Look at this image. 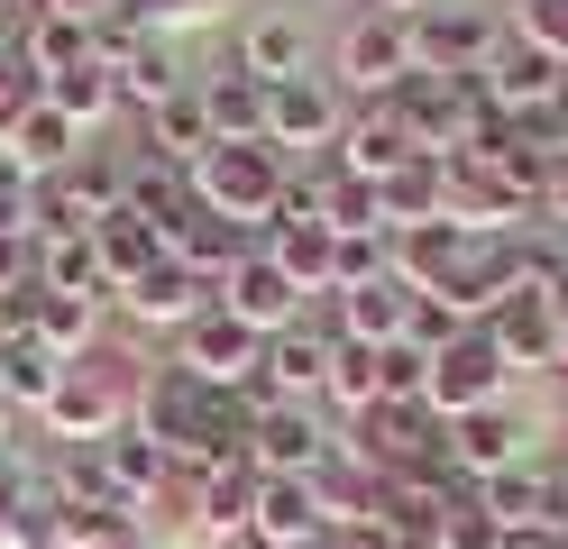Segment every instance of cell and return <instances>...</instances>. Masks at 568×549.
<instances>
[{
	"label": "cell",
	"mask_w": 568,
	"mask_h": 549,
	"mask_svg": "<svg viewBox=\"0 0 568 549\" xmlns=\"http://www.w3.org/2000/svg\"><path fill=\"white\" fill-rule=\"evenodd\" d=\"M404 37H413V73H440V83H468V73H486L495 64V47H505V19L495 10H477V0H432L422 19H404Z\"/></svg>",
	"instance_id": "1"
},
{
	"label": "cell",
	"mask_w": 568,
	"mask_h": 549,
	"mask_svg": "<svg viewBox=\"0 0 568 549\" xmlns=\"http://www.w3.org/2000/svg\"><path fill=\"white\" fill-rule=\"evenodd\" d=\"M193 202L211 220H239V230L266 238V220L284 202V156L275 146H211V156L193 165Z\"/></svg>",
	"instance_id": "2"
},
{
	"label": "cell",
	"mask_w": 568,
	"mask_h": 549,
	"mask_svg": "<svg viewBox=\"0 0 568 549\" xmlns=\"http://www.w3.org/2000/svg\"><path fill=\"white\" fill-rule=\"evenodd\" d=\"M505 376H514V366L495 357L486 329H458V339L432 357V385H422V403H432L440 421H468V413H486V403H505Z\"/></svg>",
	"instance_id": "3"
},
{
	"label": "cell",
	"mask_w": 568,
	"mask_h": 549,
	"mask_svg": "<svg viewBox=\"0 0 568 549\" xmlns=\"http://www.w3.org/2000/svg\"><path fill=\"white\" fill-rule=\"evenodd\" d=\"M174 366L184 376H202L211 394H239V385H257V366H266V339L247 321H230L221 303H211L193 329H184V348H174Z\"/></svg>",
	"instance_id": "4"
},
{
	"label": "cell",
	"mask_w": 568,
	"mask_h": 549,
	"mask_svg": "<svg viewBox=\"0 0 568 549\" xmlns=\"http://www.w3.org/2000/svg\"><path fill=\"white\" fill-rule=\"evenodd\" d=\"M339 449H331V430L312 403H266L257 430H247V467L257 476H322Z\"/></svg>",
	"instance_id": "5"
},
{
	"label": "cell",
	"mask_w": 568,
	"mask_h": 549,
	"mask_svg": "<svg viewBox=\"0 0 568 549\" xmlns=\"http://www.w3.org/2000/svg\"><path fill=\"white\" fill-rule=\"evenodd\" d=\"M404 73H413V37H404V19H385V10L348 19V37H339V83H348V92L395 101Z\"/></svg>",
	"instance_id": "6"
},
{
	"label": "cell",
	"mask_w": 568,
	"mask_h": 549,
	"mask_svg": "<svg viewBox=\"0 0 568 549\" xmlns=\"http://www.w3.org/2000/svg\"><path fill=\"white\" fill-rule=\"evenodd\" d=\"M331 165H339L348 183H395V174L413 165V138H404V120H395V101L348 110L339 138H331Z\"/></svg>",
	"instance_id": "7"
},
{
	"label": "cell",
	"mask_w": 568,
	"mask_h": 549,
	"mask_svg": "<svg viewBox=\"0 0 568 549\" xmlns=\"http://www.w3.org/2000/svg\"><path fill=\"white\" fill-rule=\"evenodd\" d=\"M211 303H221L230 321H247L257 339H275V329H294V321H303V293L284 284V266H275L266 247H257V256H239V266L211 284Z\"/></svg>",
	"instance_id": "8"
},
{
	"label": "cell",
	"mask_w": 568,
	"mask_h": 549,
	"mask_svg": "<svg viewBox=\"0 0 568 549\" xmlns=\"http://www.w3.org/2000/svg\"><path fill=\"white\" fill-rule=\"evenodd\" d=\"M339 120H348V110L331 101L322 73H303V83H275V92H266V146H275V156H294V146H303V156H331Z\"/></svg>",
	"instance_id": "9"
},
{
	"label": "cell",
	"mask_w": 568,
	"mask_h": 549,
	"mask_svg": "<svg viewBox=\"0 0 568 549\" xmlns=\"http://www.w3.org/2000/svg\"><path fill=\"white\" fill-rule=\"evenodd\" d=\"M477 92L505 110V120H541V110L568 92V64H550L541 47H523V37H505V47H495V64L477 73Z\"/></svg>",
	"instance_id": "10"
},
{
	"label": "cell",
	"mask_w": 568,
	"mask_h": 549,
	"mask_svg": "<svg viewBox=\"0 0 568 549\" xmlns=\"http://www.w3.org/2000/svg\"><path fill=\"white\" fill-rule=\"evenodd\" d=\"M202 413H211V385L184 376V366H156L148 394H138V430H148L165 458H184L193 439H202Z\"/></svg>",
	"instance_id": "11"
},
{
	"label": "cell",
	"mask_w": 568,
	"mask_h": 549,
	"mask_svg": "<svg viewBox=\"0 0 568 549\" xmlns=\"http://www.w3.org/2000/svg\"><path fill=\"white\" fill-rule=\"evenodd\" d=\"M38 421H47V439H64V449H101L111 430H129L120 421V376H83V366H74Z\"/></svg>",
	"instance_id": "12"
},
{
	"label": "cell",
	"mask_w": 568,
	"mask_h": 549,
	"mask_svg": "<svg viewBox=\"0 0 568 549\" xmlns=\"http://www.w3.org/2000/svg\"><path fill=\"white\" fill-rule=\"evenodd\" d=\"M331 357H339V329H331V321H294V329H275V339H266V385H275V403L322 394V385H331Z\"/></svg>",
	"instance_id": "13"
},
{
	"label": "cell",
	"mask_w": 568,
	"mask_h": 549,
	"mask_svg": "<svg viewBox=\"0 0 568 549\" xmlns=\"http://www.w3.org/2000/svg\"><path fill=\"white\" fill-rule=\"evenodd\" d=\"M322 495H312V476H257V512H247V540L257 549H303L322 540Z\"/></svg>",
	"instance_id": "14"
},
{
	"label": "cell",
	"mask_w": 568,
	"mask_h": 549,
	"mask_svg": "<svg viewBox=\"0 0 568 549\" xmlns=\"http://www.w3.org/2000/svg\"><path fill=\"white\" fill-rule=\"evenodd\" d=\"M120 312L148 321V329H193V321L211 312V284H202L193 266H174V256H156V266L120 293Z\"/></svg>",
	"instance_id": "15"
},
{
	"label": "cell",
	"mask_w": 568,
	"mask_h": 549,
	"mask_svg": "<svg viewBox=\"0 0 568 549\" xmlns=\"http://www.w3.org/2000/svg\"><path fill=\"white\" fill-rule=\"evenodd\" d=\"M239 73H247V83H303V73H312V37H303V19H284V10H266V19H247L239 28V55H230Z\"/></svg>",
	"instance_id": "16"
},
{
	"label": "cell",
	"mask_w": 568,
	"mask_h": 549,
	"mask_svg": "<svg viewBox=\"0 0 568 549\" xmlns=\"http://www.w3.org/2000/svg\"><path fill=\"white\" fill-rule=\"evenodd\" d=\"M165 256H174V266H193L202 284H221L239 256H257V230H239V220H211V211H184V220L165 230Z\"/></svg>",
	"instance_id": "17"
},
{
	"label": "cell",
	"mask_w": 568,
	"mask_h": 549,
	"mask_svg": "<svg viewBox=\"0 0 568 549\" xmlns=\"http://www.w3.org/2000/svg\"><path fill=\"white\" fill-rule=\"evenodd\" d=\"M486 339H495L505 366H559V303L550 293H514V303L486 321Z\"/></svg>",
	"instance_id": "18"
},
{
	"label": "cell",
	"mask_w": 568,
	"mask_h": 549,
	"mask_svg": "<svg viewBox=\"0 0 568 549\" xmlns=\"http://www.w3.org/2000/svg\"><path fill=\"white\" fill-rule=\"evenodd\" d=\"M449 467L458 476H505V467H523V421L505 413V403H486V413H468V421H449Z\"/></svg>",
	"instance_id": "19"
},
{
	"label": "cell",
	"mask_w": 568,
	"mask_h": 549,
	"mask_svg": "<svg viewBox=\"0 0 568 549\" xmlns=\"http://www.w3.org/2000/svg\"><path fill=\"white\" fill-rule=\"evenodd\" d=\"M404 312H413V293L385 275V284H358V293H331V329L348 348H395L404 339Z\"/></svg>",
	"instance_id": "20"
},
{
	"label": "cell",
	"mask_w": 568,
	"mask_h": 549,
	"mask_svg": "<svg viewBox=\"0 0 568 549\" xmlns=\"http://www.w3.org/2000/svg\"><path fill=\"white\" fill-rule=\"evenodd\" d=\"M202 110H211V138L221 146H266V83H247L239 64H221V73H202Z\"/></svg>",
	"instance_id": "21"
},
{
	"label": "cell",
	"mask_w": 568,
	"mask_h": 549,
	"mask_svg": "<svg viewBox=\"0 0 568 549\" xmlns=\"http://www.w3.org/2000/svg\"><path fill=\"white\" fill-rule=\"evenodd\" d=\"M486 512H495L505 531H568L550 467H505V476H486Z\"/></svg>",
	"instance_id": "22"
},
{
	"label": "cell",
	"mask_w": 568,
	"mask_h": 549,
	"mask_svg": "<svg viewBox=\"0 0 568 549\" xmlns=\"http://www.w3.org/2000/svg\"><path fill=\"white\" fill-rule=\"evenodd\" d=\"M211 146H221V138H211V110H202V92H193V83L174 92V101H156V110H148V156H156V165H184V174H193Z\"/></svg>",
	"instance_id": "23"
},
{
	"label": "cell",
	"mask_w": 568,
	"mask_h": 549,
	"mask_svg": "<svg viewBox=\"0 0 568 549\" xmlns=\"http://www.w3.org/2000/svg\"><path fill=\"white\" fill-rule=\"evenodd\" d=\"M74 156H83V129L64 120V110H47V101H28V110H19V129H10V165L47 183V174H64Z\"/></svg>",
	"instance_id": "24"
},
{
	"label": "cell",
	"mask_w": 568,
	"mask_h": 549,
	"mask_svg": "<svg viewBox=\"0 0 568 549\" xmlns=\"http://www.w3.org/2000/svg\"><path fill=\"white\" fill-rule=\"evenodd\" d=\"M19 64L38 73V92L55 83V73H74V64H92V28L83 19H64V10H38L19 28Z\"/></svg>",
	"instance_id": "25"
},
{
	"label": "cell",
	"mask_w": 568,
	"mask_h": 549,
	"mask_svg": "<svg viewBox=\"0 0 568 549\" xmlns=\"http://www.w3.org/2000/svg\"><path fill=\"white\" fill-rule=\"evenodd\" d=\"M101 467H111V495L138 512V504H148L156 486H174V458L156 449V439L148 430H111V439H101Z\"/></svg>",
	"instance_id": "26"
},
{
	"label": "cell",
	"mask_w": 568,
	"mask_h": 549,
	"mask_svg": "<svg viewBox=\"0 0 568 549\" xmlns=\"http://www.w3.org/2000/svg\"><path fill=\"white\" fill-rule=\"evenodd\" d=\"M376 211H385V238L395 230H422V220H449V183L432 156H413L395 183H376Z\"/></svg>",
	"instance_id": "27"
},
{
	"label": "cell",
	"mask_w": 568,
	"mask_h": 549,
	"mask_svg": "<svg viewBox=\"0 0 568 549\" xmlns=\"http://www.w3.org/2000/svg\"><path fill=\"white\" fill-rule=\"evenodd\" d=\"M92 256H101V284H111V293H129V284L165 256V238L148 230V220H129V211H120V220H101V230H92Z\"/></svg>",
	"instance_id": "28"
},
{
	"label": "cell",
	"mask_w": 568,
	"mask_h": 549,
	"mask_svg": "<svg viewBox=\"0 0 568 549\" xmlns=\"http://www.w3.org/2000/svg\"><path fill=\"white\" fill-rule=\"evenodd\" d=\"M257 247L284 266V284H294L303 303H312V293H331V230H322V220H303V230H266Z\"/></svg>",
	"instance_id": "29"
},
{
	"label": "cell",
	"mask_w": 568,
	"mask_h": 549,
	"mask_svg": "<svg viewBox=\"0 0 568 549\" xmlns=\"http://www.w3.org/2000/svg\"><path fill=\"white\" fill-rule=\"evenodd\" d=\"M64 376H74V366H64V357H47L38 339H19V348H0V403H10V413H19V403H28V413H47V403H55V385Z\"/></svg>",
	"instance_id": "30"
},
{
	"label": "cell",
	"mask_w": 568,
	"mask_h": 549,
	"mask_svg": "<svg viewBox=\"0 0 568 549\" xmlns=\"http://www.w3.org/2000/svg\"><path fill=\"white\" fill-rule=\"evenodd\" d=\"M247 512H257V467H211L202 486H193V522L202 531H247Z\"/></svg>",
	"instance_id": "31"
},
{
	"label": "cell",
	"mask_w": 568,
	"mask_h": 549,
	"mask_svg": "<svg viewBox=\"0 0 568 549\" xmlns=\"http://www.w3.org/2000/svg\"><path fill=\"white\" fill-rule=\"evenodd\" d=\"M92 329H101V303H74V293H47V284H38V329H28V339H38L47 357L74 366V357L92 348Z\"/></svg>",
	"instance_id": "32"
},
{
	"label": "cell",
	"mask_w": 568,
	"mask_h": 549,
	"mask_svg": "<svg viewBox=\"0 0 568 549\" xmlns=\"http://www.w3.org/2000/svg\"><path fill=\"white\" fill-rule=\"evenodd\" d=\"M38 284L47 293H74V303H101V256H92V238H38Z\"/></svg>",
	"instance_id": "33"
},
{
	"label": "cell",
	"mask_w": 568,
	"mask_h": 549,
	"mask_svg": "<svg viewBox=\"0 0 568 549\" xmlns=\"http://www.w3.org/2000/svg\"><path fill=\"white\" fill-rule=\"evenodd\" d=\"M10 549H74L55 486H10Z\"/></svg>",
	"instance_id": "34"
},
{
	"label": "cell",
	"mask_w": 568,
	"mask_h": 549,
	"mask_svg": "<svg viewBox=\"0 0 568 549\" xmlns=\"http://www.w3.org/2000/svg\"><path fill=\"white\" fill-rule=\"evenodd\" d=\"M322 394L339 403L348 421H367L376 403H385V366H376V348H348V339H339V357H331V385H322Z\"/></svg>",
	"instance_id": "35"
},
{
	"label": "cell",
	"mask_w": 568,
	"mask_h": 549,
	"mask_svg": "<svg viewBox=\"0 0 568 549\" xmlns=\"http://www.w3.org/2000/svg\"><path fill=\"white\" fill-rule=\"evenodd\" d=\"M38 101H47V110H64L74 129H92V120H111V110H120V92H111V73H101V64H74V73H55V83H47Z\"/></svg>",
	"instance_id": "36"
},
{
	"label": "cell",
	"mask_w": 568,
	"mask_h": 549,
	"mask_svg": "<svg viewBox=\"0 0 568 549\" xmlns=\"http://www.w3.org/2000/svg\"><path fill=\"white\" fill-rule=\"evenodd\" d=\"M432 549H505V522L486 512V486L458 495V504L440 512V540H432Z\"/></svg>",
	"instance_id": "37"
},
{
	"label": "cell",
	"mask_w": 568,
	"mask_h": 549,
	"mask_svg": "<svg viewBox=\"0 0 568 549\" xmlns=\"http://www.w3.org/2000/svg\"><path fill=\"white\" fill-rule=\"evenodd\" d=\"M331 238H385L376 183H348V174H331Z\"/></svg>",
	"instance_id": "38"
},
{
	"label": "cell",
	"mask_w": 568,
	"mask_h": 549,
	"mask_svg": "<svg viewBox=\"0 0 568 549\" xmlns=\"http://www.w3.org/2000/svg\"><path fill=\"white\" fill-rule=\"evenodd\" d=\"M0 238H47V220H38V174H19V165H0Z\"/></svg>",
	"instance_id": "39"
},
{
	"label": "cell",
	"mask_w": 568,
	"mask_h": 549,
	"mask_svg": "<svg viewBox=\"0 0 568 549\" xmlns=\"http://www.w3.org/2000/svg\"><path fill=\"white\" fill-rule=\"evenodd\" d=\"M458 329H468V321H458L449 303H432V293H413V312H404V348H422V357H440V348L458 339Z\"/></svg>",
	"instance_id": "40"
},
{
	"label": "cell",
	"mask_w": 568,
	"mask_h": 549,
	"mask_svg": "<svg viewBox=\"0 0 568 549\" xmlns=\"http://www.w3.org/2000/svg\"><path fill=\"white\" fill-rule=\"evenodd\" d=\"M514 37H523V47H541L550 64H568V0H523Z\"/></svg>",
	"instance_id": "41"
},
{
	"label": "cell",
	"mask_w": 568,
	"mask_h": 549,
	"mask_svg": "<svg viewBox=\"0 0 568 549\" xmlns=\"http://www.w3.org/2000/svg\"><path fill=\"white\" fill-rule=\"evenodd\" d=\"M202 0H120V19H138V28H165V19H193Z\"/></svg>",
	"instance_id": "42"
},
{
	"label": "cell",
	"mask_w": 568,
	"mask_h": 549,
	"mask_svg": "<svg viewBox=\"0 0 568 549\" xmlns=\"http://www.w3.org/2000/svg\"><path fill=\"white\" fill-rule=\"evenodd\" d=\"M38 10H64V19H83V28H92V19H111L120 0H38Z\"/></svg>",
	"instance_id": "43"
},
{
	"label": "cell",
	"mask_w": 568,
	"mask_h": 549,
	"mask_svg": "<svg viewBox=\"0 0 568 549\" xmlns=\"http://www.w3.org/2000/svg\"><path fill=\"white\" fill-rule=\"evenodd\" d=\"M376 10H385V19H422V10H432V0H376Z\"/></svg>",
	"instance_id": "44"
},
{
	"label": "cell",
	"mask_w": 568,
	"mask_h": 549,
	"mask_svg": "<svg viewBox=\"0 0 568 549\" xmlns=\"http://www.w3.org/2000/svg\"><path fill=\"white\" fill-rule=\"evenodd\" d=\"M550 486H559V512H568V449L550 458Z\"/></svg>",
	"instance_id": "45"
},
{
	"label": "cell",
	"mask_w": 568,
	"mask_h": 549,
	"mask_svg": "<svg viewBox=\"0 0 568 549\" xmlns=\"http://www.w3.org/2000/svg\"><path fill=\"white\" fill-rule=\"evenodd\" d=\"M101 549H148V540H138V531H120V540H101Z\"/></svg>",
	"instance_id": "46"
},
{
	"label": "cell",
	"mask_w": 568,
	"mask_h": 549,
	"mask_svg": "<svg viewBox=\"0 0 568 549\" xmlns=\"http://www.w3.org/2000/svg\"><path fill=\"white\" fill-rule=\"evenodd\" d=\"M559 376H568V321H559Z\"/></svg>",
	"instance_id": "47"
},
{
	"label": "cell",
	"mask_w": 568,
	"mask_h": 549,
	"mask_svg": "<svg viewBox=\"0 0 568 549\" xmlns=\"http://www.w3.org/2000/svg\"><path fill=\"white\" fill-rule=\"evenodd\" d=\"M0 165H10V146H0Z\"/></svg>",
	"instance_id": "48"
},
{
	"label": "cell",
	"mask_w": 568,
	"mask_h": 549,
	"mask_svg": "<svg viewBox=\"0 0 568 549\" xmlns=\"http://www.w3.org/2000/svg\"><path fill=\"white\" fill-rule=\"evenodd\" d=\"M303 549H322V540H303Z\"/></svg>",
	"instance_id": "49"
},
{
	"label": "cell",
	"mask_w": 568,
	"mask_h": 549,
	"mask_svg": "<svg viewBox=\"0 0 568 549\" xmlns=\"http://www.w3.org/2000/svg\"><path fill=\"white\" fill-rule=\"evenodd\" d=\"M28 10H38V0H28Z\"/></svg>",
	"instance_id": "50"
}]
</instances>
